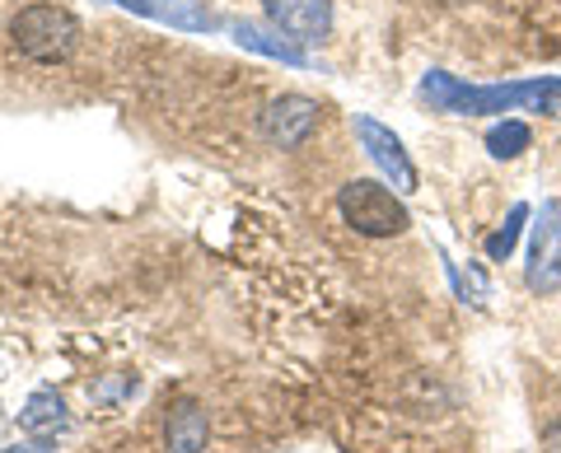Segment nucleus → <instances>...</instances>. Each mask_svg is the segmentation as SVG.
Wrapping results in <instances>:
<instances>
[{
	"label": "nucleus",
	"instance_id": "nucleus-1",
	"mask_svg": "<svg viewBox=\"0 0 561 453\" xmlns=\"http://www.w3.org/2000/svg\"><path fill=\"white\" fill-rule=\"evenodd\" d=\"M421 98L431 113L449 117H491V113H561V76L542 80H515V84H463L449 71H426L421 76Z\"/></svg>",
	"mask_w": 561,
	"mask_h": 453
},
{
	"label": "nucleus",
	"instance_id": "nucleus-2",
	"mask_svg": "<svg viewBox=\"0 0 561 453\" xmlns=\"http://www.w3.org/2000/svg\"><path fill=\"white\" fill-rule=\"evenodd\" d=\"M10 43L28 61L61 66L76 57V47H80V20L61 5H24L10 24Z\"/></svg>",
	"mask_w": 561,
	"mask_h": 453
},
{
	"label": "nucleus",
	"instance_id": "nucleus-3",
	"mask_svg": "<svg viewBox=\"0 0 561 453\" xmlns=\"http://www.w3.org/2000/svg\"><path fill=\"white\" fill-rule=\"evenodd\" d=\"M337 211H342V220L351 224V230L365 234V239H393L412 224L408 206H402L383 183H370V178L346 183L337 191Z\"/></svg>",
	"mask_w": 561,
	"mask_h": 453
},
{
	"label": "nucleus",
	"instance_id": "nucleus-4",
	"mask_svg": "<svg viewBox=\"0 0 561 453\" xmlns=\"http://www.w3.org/2000/svg\"><path fill=\"white\" fill-rule=\"evenodd\" d=\"M524 286L534 294H557L561 290V197L542 201L534 243H529V263H524Z\"/></svg>",
	"mask_w": 561,
	"mask_h": 453
},
{
	"label": "nucleus",
	"instance_id": "nucleus-5",
	"mask_svg": "<svg viewBox=\"0 0 561 453\" xmlns=\"http://www.w3.org/2000/svg\"><path fill=\"white\" fill-rule=\"evenodd\" d=\"M319 127V103L305 94H280L262 108V136L280 150H300Z\"/></svg>",
	"mask_w": 561,
	"mask_h": 453
},
{
	"label": "nucleus",
	"instance_id": "nucleus-6",
	"mask_svg": "<svg viewBox=\"0 0 561 453\" xmlns=\"http://www.w3.org/2000/svg\"><path fill=\"white\" fill-rule=\"evenodd\" d=\"M356 136H360V150L375 160V169L389 178L398 191H416V169L408 160V150H402L398 136L383 127L375 117H356Z\"/></svg>",
	"mask_w": 561,
	"mask_h": 453
},
{
	"label": "nucleus",
	"instance_id": "nucleus-7",
	"mask_svg": "<svg viewBox=\"0 0 561 453\" xmlns=\"http://www.w3.org/2000/svg\"><path fill=\"white\" fill-rule=\"evenodd\" d=\"M262 10L290 43H323L332 33V0H262Z\"/></svg>",
	"mask_w": 561,
	"mask_h": 453
},
{
	"label": "nucleus",
	"instance_id": "nucleus-8",
	"mask_svg": "<svg viewBox=\"0 0 561 453\" xmlns=\"http://www.w3.org/2000/svg\"><path fill=\"white\" fill-rule=\"evenodd\" d=\"M113 5L136 10V14H146V20H160L169 28H187V33L220 28V20L202 5V0H113Z\"/></svg>",
	"mask_w": 561,
	"mask_h": 453
},
{
	"label": "nucleus",
	"instance_id": "nucleus-9",
	"mask_svg": "<svg viewBox=\"0 0 561 453\" xmlns=\"http://www.w3.org/2000/svg\"><path fill=\"white\" fill-rule=\"evenodd\" d=\"M206 407L183 397V403L169 407V421H164V444L169 453H202L206 449Z\"/></svg>",
	"mask_w": 561,
	"mask_h": 453
},
{
	"label": "nucleus",
	"instance_id": "nucleus-10",
	"mask_svg": "<svg viewBox=\"0 0 561 453\" xmlns=\"http://www.w3.org/2000/svg\"><path fill=\"white\" fill-rule=\"evenodd\" d=\"M230 33H234V43H239V47L262 51V57H272V61H286V66H309V57H305V47H300V43H290V38H276V33L257 28V24H249V20L230 24Z\"/></svg>",
	"mask_w": 561,
	"mask_h": 453
},
{
	"label": "nucleus",
	"instance_id": "nucleus-11",
	"mask_svg": "<svg viewBox=\"0 0 561 453\" xmlns=\"http://www.w3.org/2000/svg\"><path fill=\"white\" fill-rule=\"evenodd\" d=\"M66 403L51 388H38L28 397V407L20 411V430L24 434H57V430H66Z\"/></svg>",
	"mask_w": 561,
	"mask_h": 453
},
{
	"label": "nucleus",
	"instance_id": "nucleus-12",
	"mask_svg": "<svg viewBox=\"0 0 561 453\" xmlns=\"http://www.w3.org/2000/svg\"><path fill=\"white\" fill-rule=\"evenodd\" d=\"M529 141H534V131L524 127L519 117H505V121H496V127L486 131V150L496 154V160H515V154L529 150Z\"/></svg>",
	"mask_w": 561,
	"mask_h": 453
},
{
	"label": "nucleus",
	"instance_id": "nucleus-13",
	"mask_svg": "<svg viewBox=\"0 0 561 453\" xmlns=\"http://www.w3.org/2000/svg\"><path fill=\"white\" fill-rule=\"evenodd\" d=\"M524 220H529V206H511V216H505V224L496 234H486V257L491 263H505V257L515 253V243H519V230H524Z\"/></svg>",
	"mask_w": 561,
	"mask_h": 453
},
{
	"label": "nucleus",
	"instance_id": "nucleus-14",
	"mask_svg": "<svg viewBox=\"0 0 561 453\" xmlns=\"http://www.w3.org/2000/svg\"><path fill=\"white\" fill-rule=\"evenodd\" d=\"M449 276H454V286H459V294H463V300H472V304H486V276L482 271H459V267H454L449 263Z\"/></svg>",
	"mask_w": 561,
	"mask_h": 453
},
{
	"label": "nucleus",
	"instance_id": "nucleus-15",
	"mask_svg": "<svg viewBox=\"0 0 561 453\" xmlns=\"http://www.w3.org/2000/svg\"><path fill=\"white\" fill-rule=\"evenodd\" d=\"M0 453H57V434H33V440L14 444V449H0Z\"/></svg>",
	"mask_w": 561,
	"mask_h": 453
},
{
	"label": "nucleus",
	"instance_id": "nucleus-16",
	"mask_svg": "<svg viewBox=\"0 0 561 453\" xmlns=\"http://www.w3.org/2000/svg\"><path fill=\"white\" fill-rule=\"evenodd\" d=\"M542 453H561V421H552L542 430Z\"/></svg>",
	"mask_w": 561,
	"mask_h": 453
}]
</instances>
